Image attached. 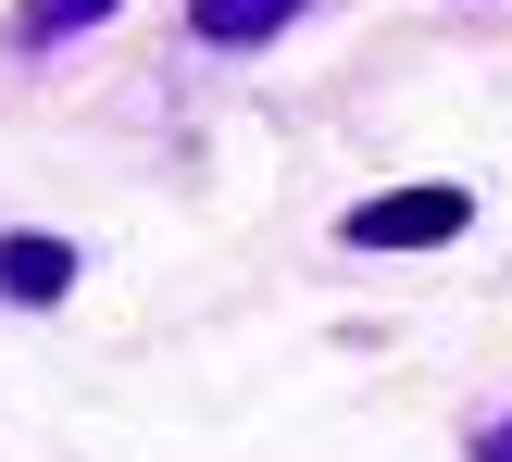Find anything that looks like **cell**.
I'll return each instance as SVG.
<instances>
[{"label": "cell", "mask_w": 512, "mask_h": 462, "mask_svg": "<svg viewBox=\"0 0 512 462\" xmlns=\"http://www.w3.org/2000/svg\"><path fill=\"white\" fill-rule=\"evenodd\" d=\"M463 225H475L463 188H388V200L350 213V250H438V238H463Z\"/></svg>", "instance_id": "1"}, {"label": "cell", "mask_w": 512, "mask_h": 462, "mask_svg": "<svg viewBox=\"0 0 512 462\" xmlns=\"http://www.w3.org/2000/svg\"><path fill=\"white\" fill-rule=\"evenodd\" d=\"M0 288H13V300H63L75 288V250L25 225V238H0Z\"/></svg>", "instance_id": "2"}, {"label": "cell", "mask_w": 512, "mask_h": 462, "mask_svg": "<svg viewBox=\"0 0 512 462\" xmlns=\"http://www.w3.org/2000/svg\"><path fill=\"white\" fill-rule=\"evenodd\" d=\"M288 13H300V0H188V25H200L213 50H238V38H275Z\"/></svg>", "instance_id": "3"}, {"label": "cell", "mask_w": 512, "mask_h": 462, "mask_svg": "<svg viewBox=\"0 0 512 462\" xmlns=\"http://www.w3.org/2000/svg\"><path fill=\"white\" fill-rule=\"evenodd\" d=\"M100 13H113V0H25L13 38H25V50H50V38H75V25H100Z\"/></svg>", "instance_id": "4"}, {"label": "cell", "mask_w": 512, "mask_h": 462, "mask_svg": "<svg viewBox=\"0 0 512 462\" xmlns=\"http://www.w3.org/2000/svg\"><path fill=\"white\" fill-rule=\"evenodd\" d=\"M488 462H512V413H500V438H488Z\"/></svg>", "instance_id": "5"}]
</instances>
